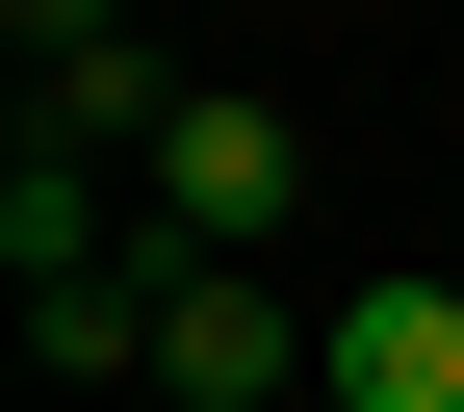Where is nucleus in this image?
<instances>
[{
	"label": "nucleus",
	"mask_w": 464,
	"mask_h": 412,
	"mask_svg": "<svg viewBox=\"0 0 464 412\" xmlns=\"http://www.w3.org/2000/svg\"><path fill=\"white\" fill-rule=\"evenodd\" d=\"M130 181H155V258H284V232H310V129H284L258 78H207Z\"/></svg>",
	"instance_id": "f257e3e1"
},
{
	"label": "nucleus",
	"mask_w": 464,
	"mask_h": 412,
	"mask_svg": "<svg viewBox=\"0 0 464 412\" xmlns=\"http://www.w3.org/2000/svg\"><path fill=\"white\" fill-rule=\"evenodd\" d=\"M0 78H26V129H52V155H155V129L207 103L130 0H0Z\"/></svg>",
	"instance_id": "f03ea898"
},
{
	"label": "nucleus",
	"mask_w": 464,
	"mask_h": 412,
	"mask_svg": "<svg viewBox=\"0 0 464 412\" xmlns=\"http://www.w3.org/2000/svg\"><path fill=\"white\" fill-rule=\"evenodd\" d=\"M155 412H310L284 258H155Z\"/></svg>",
	"instance_id": "7ed1b4c3"
},
{
	"label": "nucleus",
	"mask_w": 464,
	"mask_h": 412,
	"mask_svg": "<svg viewBox=\"0 0 464 412\" xmlns=\"http://www.w3.org/2000/svg\"><path fill=\"white\" fill-rule=\"evenodd\" d=\"M310 412H464V258L310 283Z\"/></svg>",
	"instance_id": "20e7f679"
}]
</instances>
